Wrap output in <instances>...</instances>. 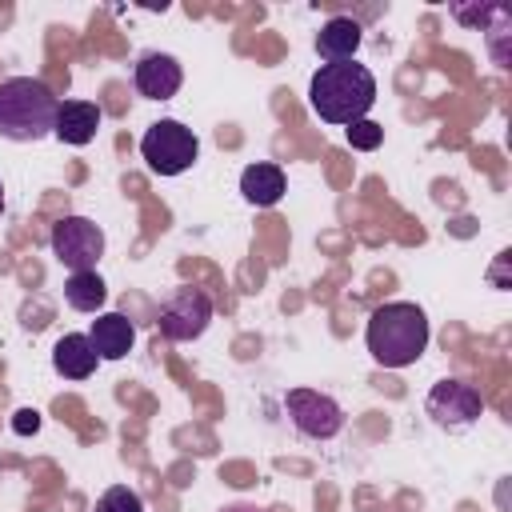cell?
<instances>
[{
  "mask_svg": "<svg viewBox=\"0 0 512 512\" xmlns=\"http://www.w3.org/2000/svg\"><path fill=\"white\" fill-rule=\"evenodd\" d=\"M308 104L324 124H356L376 104V76L356 60L320 64L308 84Z\"/></svg>",
  "mask_w": 512,
  "mask_h": 512,
  "instance_id": "1",
  "label": "cell"
},
{
  "mask_svg": "<svg viewBox=\"0 0 512 512\" xmlns=\"http://www.w3.org/2000/svg\"><path fill=\"white\" fill-rule=\"evenodd\" d=\"M364 340H368V352H372L376 364H384V368H408L428 348V316L416 304H408V300L380 304L368 316Z\"/></svg>",
  "mask_w": 512,
  "mask_h": 512,
  "instance_id": "2",
  "label": "cell"
},
{
  "mask_svg": "<svg viewBox=\"0 0 512 512\" xmlns=\"http://www.w3.org/2000/svg\"><path fill=\"white\" fill-rule=\"evenodd\" d=\"M60 100L44 80L12 76L0 80V136L4 140H44L56 128Z\"/></svg>",
  "mask_w": 512,
  "mask_h": 512,
  "instance_id": "3",
  "label": "cell"
},
{
  "mask_svg": "<svg viewBox=\"0 0 512 512\" xmlns=\"http://www.w3.org/2000/svg\"><path fill=\"white\" fill-rule=\"evenodd\" d=\"M140 156L148 160L152 172L160 176H180L192 168V160L200 156V140L192 128H184L180 120H156L144 140H140Z\"/></svg>",
  "mask_w": 512,
  "mask_h": 512,
  "instance_id": "4",
  "label": "cell"
},
{
  "mask_svg": "<svg viewBox=\"0 0 512 512\" xmlns=\"http://www.w3.org/2000/svg\"><path fill=\"white\" fill-rule=\"evenodd\" d=\"M212 320V296L204 288H192V284H180L168 292V300L160 304V316H156V328L164 340L172 344H184V340H196L204 336Z\"/></svg>",
  "mask_w": 512,
  "mask_h": 512,
  "instance_id": "5",
  "label": "cell"
},
{
  "mask_svg": "<svg viewBox=\"0 0 512 512\" xmlns=\"http://www.w3.org/2000/svg\"><path fill=\"white\" fill-rule=\"evenodd\" d=\"M52 252L72 272H96V260L104 256V232L88 216H64L52 224Z\"/></svg>",
  "mask_w": 512,
  "mask_h": 512,
  "instance_id": "6",
  "label": "cell"
},
{
  "mask_svg": "<svg viewBox=\"0 0 512 512\" xmlns=\"http://www.w3.org/2000/svg\"><path fill=\"white\" fill-rule=\"evenodd\" d=\"M284 408H288L296 432L308 436V440H332L344 428L340 404L332 396L316 392V388H292V392H284Z\"/></svg>",
  "mask_w": 512,
  "mask_h": 512,
  "instance_id": "7",
  "label": "cell"
},
{
  "mask_svg": "<svg viewBox=\"0 0 512 512\" xmlns=\"http://www.w3.org/2000/svg\"><path fill=\"white\" fill-rule=\"evenodd\" d=\"M484 412V400L472 384L464 380H440L432 392H428V416L440 424V428H468L476 424V416Z\"/></svg>",
  "mask_w": 512,
  "mask_h": 512,
  "instance_id": "8",
  "label": "cell"
},
{
  "mask_svg": "<svg viewBox=\"0 0 512 512\" xmlns=\"http://www.w3.org/2000/svg\"><path fill=\"white\" fill-rule=\"evenodd\" d=\"M132 80H136V92H140V96H148V100H168V96L180 92L184 72H180V64H176V56H168V52H144V56L136 60Z\"/></svg>",
  "mask_w": 512,
  "mask_h": 512,
  "instance_id": "9",
  "label": "cell"
},
{
  "mask_svg": "<svg viewBox=\"0 0 512 512\" xmlns=\"http://www.w3.org/2000/svg\"><path fill=\"white\" fill-rule=\"evenodd\" d=\"M88 340H92L100 360H120V356H128V348L136 340V328H132V320L124 312H104V316L92 320Z\"/></svg>",
  "mask_w": 512,
  "mask_h": 512,
  "instance_id": "10",
  "label": "cell"
},
{
  "mask_svg": "<svg viewBox=\"0 0 512 512\" xmlns=\"http://www.w3.org/2000/svg\"><path fill=\"white\" fill-rule=\"evenodd\" d=\"M96 128H100V108L92 104V100H64L60 108H56V140H64V144H88L92 136H96Z\"/></svg>",
  "mask_w": 512,
  "mask_h": 512,
  "instance_id": "11",
  "label": "cell"
},
{
  "mask_svg": "<svg viewBox=\"0 0 512 512\" xmlns=\"http://www.w3.org/2000/svg\"><path fill=\"white\" fill-rule=\"evenodd\" d=\"M96 360L100 356H96V348H92V340L84 332H68L52 348V368L60 376H68V380H88L96 372Z\"/></svg>",
  "mask_w": 512,
  "mask_h": 512,
  "instance_id": "12",
  "label": "cell"
},
{
  "mask_svg": "<svg viewBox=\"0 0 512 512\" xmlns=\"http://www.w3.org/2000/svg\"><path fill=\"white\" fill-rule=\"evenodd\" d=\"M360 48V24L352 16H332L320 36H316V52L328 60V64H340V60H352Z\"/></svg>",
  "mask_w": 512,
  "mask_h": 512,
  "instance_id": "13",
  "label": "cell"
},
{
  "mask_svg": "<svg viewBox=\"0 0 512 512\" xmlns=\"http://www.w3.org/2000/svg\"><path fill=\"white\" fill-rule=\"evenodd\" d=\"M240 192H244L248 204L272 208L284 196V172H280V164H248L240 172Z\"/></svg>",
  "mask_w": 512,
  "mask_h": 512,
  "instance_id": "14",
  "label": "cell"
},
{
  "mask_svg": "<svg viewBox=\"0 0 512 512\" xmlns=\"http://www.w3.org/2000/svg\"><path fill=\"white\" fill-rule=\"evenodd\" d=\"M104 296H108V288H104V280L96 272H72L68 284H64V300L76 312H96L104 304Z\"/></svg>",
  "mask_w": 512,
  "mask_h": 512,
  "instance_id": "15",
  "label": "cell"
},
{
  "mask_svg": "<svg viewBox=\"0 0 512 512\" xmlns=\"http://www.w3.org/2000/svg\"><path fill=\"white\" fill-rule=\"evenodd\" d=\"M96 512H144V504H140V496H136L132 488L116 484V488H108V492L96 500Z\"/></svg>",
  "mask_w": 512,
  "mask_h": 512,
  "instance_id": "16",
  "label": "cell"
},
{
  "mask_svg": "<svg viewBox=\"0 0 512 512\" xmlns=\"http://www.w3.org/2000/svg\"><path fill=\"white\" fill-rule=\"evenodd\" d=\"M380 140H384V128L372 124L368 116L356 120V124H348V144H352L356 152H372V148H380Z\"/></svg>",
  "mask_w": 512,
  "mask_h": 512,
  "instance_id": "17",
  "label": "cell"
},
{
  "mask_svg": "<svg viewBox=\"0 0 512 512\" xmlns=\"http://www.w3.org/2000/svg\"><path fill=\"white\" fill-rule=\"evenodd\" d=\"M496 8H500V4H484V8L472 12V8H464V4H452V16H456L460 24H468V28H480L488 16H496Z\"/></svg>",
  "mask_w": 512,
  "mask_h": 512,
  "instance_id": "18",
  "label": "cell"
},
{
  "mask_svg": "<svg viewBox=\"0 0 512 512\" xmlns=\"http://www.w3.org/2000/svg\"><path fill=\"white\" fill-rule=\"evenodd\" d=\"M12 428H16L20 436H32V432L40 428V416H36L32 408H20V412H16V420H12Z\"/></svg>",
  "mask_w": 512,
  "mask_h": 512,
  "instance_id": "19",
  "label": "cell"
},
{
  "mask_svg": "<svg viewBox=\"0 0 512 512\" xmlns=\"http://www.w3.org/2000/svg\"><path fill=\"white\" fill-rule=\"evenodd\" d=\"M224 512H260V508H252V504H232V508H224Z\"/></svg>",
  "mask_w": 512,
  "mask_h": 512,
  "instance_id": "20",
  "label": "cell"
},
{
  "mask_svg": "<svg viewBox=\"0 0 512 512\" xmlns=\"http://www.w3.org/2000/svg\"><path fill=\"white\" fill-rule=\"evenodd\" d=\"M0 212H4V188H0Z\"/></svg>",
  "mask_w": 512,
  "mask_h": 512,
  "instance_id": "21",
  "label": "cell"
}]
</instances>
